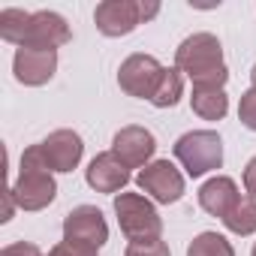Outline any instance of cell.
Listing matches in <instances>:
<instances>
[{"label":"cell","instance_id":"27","mask_svg":"<svg viewBox=\"0 0 256 256\" xmlns=\"http://www.w3.org/2000/svg\"><path fill=\"white\" fill-rule=\"evenodd\" d=\"M250 256H256V244H253V250H250Z\"/></svg>","mask_w":256,"mask_h":256},{"label":"cell","instance_id":"23","mask_svg":"<svg viewBox=\"0 0 256 256\" xmlns=\"http://www.w3.org/2000/svg\"><path fill=\"white\" fill-rule=\"evenodd\" d=\"M0 256H42V250L30 241H12L6 244L4 250H0Z\"/></svg>","mask_w":256,"mask_h":256},{"label":"cell","instance_id":"7","mask_svg":"<svg viewBox=\"0 0 256 256\" xmlns=\"http://www.w3.org/2000/svg\"><path fill=\"white\" fill-rule=\"evenodd\" d=\"M70 40H72V30H70L66 18L58 16V12H52V10H40V12H30V22L24 28V36H22V46L18 48L58 52Z\"/></svg>","mask_w":256,"mask_h":256},{"label":"cell","instance_id":"13","mask_svg":"<svg viewBox=\"0 0 256 256\" xmlns=\"http://www.w3.org/2000/svg\"><path fill=\"white\" fill-rule=\"evenodd\" d=\"M84 181H88V187L96 190V193H112V196H118V193H124L126 184H130V169H126L112 151H102V154H96V157L88 163Z\"/></svg>","mask_w":256,"mask_h":256},{"label":"cell","instance_id":"16","mask_svg":"<svg viewBox=\"0 0 256 256\" xmlns=\"http://www.w3.org/2000/svg\"><path fill=\"white\" fill-rule=\"evenodd\" d=\"M181 96H184V72H181L178 66H166V72H163V78H160L154 96H151V106H157V108H172V106L181 102Z\"/></svg>","mask_w":256,"mask_h":256},{"label":"cell","instance_id":"18","mask_svg":"<svg viewBox=\"0 0 256 256\" xmlns=\"http://www.w3.org/2000/svg\"><path fill=\"white\" fill-rule=\"evenodd\" d=\"M187 256H235V247H232L229 238L220 235V232H199V235L190 241Z\"/></svg>","mask_w":256,"mask_h":256},{"label":"cell","instance_id":"14","mask_svg":"<svg viewBox=\"0 0 256 256\" xmlns=\"http://www.w3.org/2000/svg\"><path fill=\"white\" fill-rule=\"evenodd\" d=\"M238 202H241V190H238V184L229 175H214V178H208L199 187V205L211 217H220L223 220Z\"/></svg>","mask_w":256,"mask_h":256},{"label":"cell","instance_id":"4","mask_svg":"<svg viewBox=\"0 0 256 256\" xmlns=\"http://www.w3.org/2000/svg\"><path fill=\"white\" fill-rule=\"evenodd\" d=\"M114 214H118V226L126 235V241H148V238L163 235V220L154 202L142 193H118Z\"/></svg>","mask_w":256,"mask_h":256},{"label":"cell","instance_id":"26","mask_svg":"<svg viewBox=\"0 0 256 256\" xmlns=\"http://www.w3.org/2000/svg\"><path fill=\"white\" fill-rule=\"evenodd\" d=\"M250 82H253V88H256V64H253V70H250Z\"/></svg>","mask_w":256,"mask_h":256},{"label":"cell","instance_id":"1","mask_svg":"<svg viewBox=\"0 0 256 256\" xmlns=\"http://www.w3.org/2000/svg\"><path fill=\"white\" fill-rule=\"evenodd\" d=\"M175 66L190 78L193 88H217L223 90L229 82V70L223 60V46L214 34H190L175 48Z\"/></svg>","mask_w":256,"mask_h":256},{"label":"cell","instance_id":"12","mask_svg":"<svg viewBox=\"0 0 256 256\" xmlns=\"http://www.w3.org/2000/svg\"><path fill=\"white\" fill-rule=\"evenodd\" d=\"M16 82L24 88H42L58 72V52H40V48H16L12 58Z\"/></svg>","mask_w":256,"mask_h":256},{"label":"cell","instance_id":"11","mask_svg":"<svg viewBox=\"0 0 256 256\" xmlns=\"http://www.w3.org/2000/svg\"><path fill=\"white\" fill-rule=\"evenodd\" d=\"M94 24L102 36H126L142 24V0H102L94 10Z\"/></svg>","mask_w":256,"mask_h":256},{"label":"cell","instance_id":"20","mask_svg":"<svg viewBox=\"0 0 256 256\" xmlns=\"http://www.w3.org/2000/svg\"><path fill=\"white\" fill-rule=\"evenodd\" d=\"M124 256H172V253L163 238H148V241H130Z\"/></svg>","mask_w":256,"mask_h":256},{"label":"cell","instance_id":"21","mask_svg":"<svg viewBox=\"0 0 256 256\" xmlns=\"http://www.w3.org/2000/svg\"><path fill=\"white\" fill-rule=\"evenodd\" d=\"M238 120L256 133V88H247L238 100Z\"/></svg>","mask_w":256,"mask_h":256},{"label":"cell","instance_id":"2","mask_svg":"<svg viewBox=\"0 0 256 256\" xmlns=\"http://www.w3.org/2000/svg\"><path fill=\"white\" fill-rule=\"evenodd\" d=\"M84 157V142L76 130H54L48 139L24 148L22 166L24 169H46V172H72Z\"/></svg>","mask_w":256,"mask_h":256},{"label":"cell","instance_id":"5","mask_svg":"<svg viewBox=\"0 0 256 256\" xmlns=\"http://www.w3.org/2000/svg\"><path fill=\"white\" fill-rule=\"evenodd\" d=\"M163 72H166V66H163L154 54L136 52V54H130V58L120 64V70H118V84H120L124 94L151 102V96H154V90H157Z\"/></svg>","mask_w":256,"mask_h":256},{"label":"cell","instance_id":"15","mask_svg":"<svg viewBox=\"0 0 256 256\" xmlns=\"http://www.w3.org/2000/svg\"><path fill=\"white\" fill-rule=\"evenodd\" d=\"M190 108L202 120H223L229 112V96H226V90H217V88H193Z\"/></svg>","mask_w":256,"mask_h":256},{"label":"cell","instance_id":"6","mask_svg":"<svg viewBox=\"0 0 256 256\" xmlns=\"http://www.w3.org/2000/svg\"><path fill=\"white\" fill-rule=\"evenodd\" d=\"M136 184H139V190L148 199H154L160 205H175L184 196V190H187V181H184L181 169L172 160H154V163H148L136 175Z\"/></svg>","mask_w":256,"mask_h":256},{"label":"cell","instance_id":"17","mask_svg":"<svg viewBox=\"0 0 256 256\" xmlns=\"http://www.w3.org/2000/svg\"><path fill=\"white\" fill-rule=\"evenodd\" d=\"M223 226L232 232V235H253L256 232V199L250 196H241V202L223 217Z\"/></svg>","mask_w":256,"mask_h":256},{"label":"cell","instance_id":"8","mask_svg":"<svg viewBox=\"0 0 256 256\" xmlns=\"http://www.w3.org/2000/svg\"><path fill=\"white\" fill-rule=\"evenodd\" d=\"M16 205L22 211H42L54 202L58 196V184H54V175L46 172V169H18V178L12 181L10 187Z\"/></svg>","mask_w":256,"mask_h":256},{"label":"cell","instance_id":"22","mask_svg":"<svg viewBox=\"0 0 256 256\" xmlns=\"http://www.w3.org/2000/svg\"><path fill=\"white\" fill-rule=\"evenodd\" d=\"M48 256H100L94 247H84V244H72V241H58Z\"/></svg>","mask_w":256,"mask_h":256},{"label":"cell","instance_id":"19","mask_svg":"<svg viewBox=\"0 0 256 256\" xmlns=\"http://www.w3.org/2000/svg\"><path fill=\"white\" fill-rule=\"evenodd\" d=\"M28 22H30V12H24V10H16V6L0 10V36L12 46H22Z\"/></svg>","mask_w":256,"mask_h":256},{"label":"cell","instance_id":"3","mask_svg":"<svg viewBox=\"0 0 256 256\" xmlns=\"http://www.w3.org/2000/svg\"><path fill=\"white\" fill-rule=\"evenodd\" d=\"M175 160L190 178H202L223 166V139L214 130H190L175 142Z\"/></svg>","mask_w":256,"mask_h":256},{"label":"cell","instance_id":"24","mask_svg":"<svg viewBox=\"0 0 256 256\" xmlns=\"http://www.w3.org/2000/svg\"><path fill=\"white\" fill-rule=\"evenodd\" d=\"M244 190H247V196L250 199H256V157H250L247 160V166H244Z\"/></svg>","mask_w":256,"mask_h":256},{"label":"cell","instance_id":"9","mask_svg":"<svg viewBox=\"0 0 256 256\" xmlns=\"http://www.w3.org/2000/svg\"><path fill=\"white\" fill-rule=\"evenodd\" d=\"M64 241L100 250L108 241V223L96 205H78L64 217Z\"/></svg>","mask_w":256,"mask_h":256},{"label":"cell","instance_id":"10","mask_svg":"<svg viewBox=\"0 0 256 256\" xmlns=\"http://www.w3.org/2000/svg\"><path fill=\"white\" fill-rule=\"evenodd\" d=\"M157 151V139L151 130H145V126L139 124H130V126H120V130L114 133L112 139V154L126 166V169H145L148 163H154Z\"/></svg>","mask_w":256,"mask_h":256},{"label":"cell","instance_id":"25","mask_svg":"<svg viewBox=\"0 0 256 256\" xmlns=\"http://www.w3.org/2000/svg\"><path fill=\"white\" fill-rule=\"evenodd\" d=\"M160 12V4H142V22H148V18H154Z\"/></svg>","mask_w":256,"mask_h":256}]
</instances>
